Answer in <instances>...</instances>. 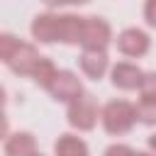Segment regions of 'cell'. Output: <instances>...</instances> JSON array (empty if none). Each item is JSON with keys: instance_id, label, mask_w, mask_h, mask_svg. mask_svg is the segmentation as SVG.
Returning <instances> with one entry per match:
<instances>
[{"instance_id": "obj_1", "label": "cell", "mask_w": 156, "mask_h": 156, "mask_svg": "<svg viewBox=\"0 0 156 156\" xmlns=\"http://www.w3.org/2000/svg\"><path fill=\"white\" fill-rule=\"evenodd\" d=\"M136 105L124 98H112L102 105L100 127L110 136H127L136 127Z\"/></svg>"}, {"instance_id": "obj_2", "label": "cell", "mask_w": 156, "mask_h": 156, "mask_svg": "<svg viewBox=\"0 0 156 156\" xmlns=\"http://www.w3.org/2000/svg\"><path fill=\"white\" fill-rule=\"evenodd\" d=\"M29 34H32L34 44H41V46L63 44V39H66V12H58V10L37 12L29 22Z\"/></svg>"}, {"instance_id": "obj_3", "label": "cell", "mask_w": 156, "mask_h": 156, "mask_svg": "<svg viewBox=\"0 0 156 156\" xmlns=\"http://www.w3.org/2000/svg\"><path fill=\"white\" fill-rule=\"evenodd\" d=\"M100 115H102V105L93 93H83L76 102L66 105V122L78 134L93 132L100 124Z\"/></svg>"}, {"instance_id": "obj_4", "label": "cell", "mask_w": 156, "mask_h": 156, "mask_svg": "<svg viewBox=\"0 0 156 156\" xmlns=\"http://www.w3.org/2000/svg\"><path fill=\"white\" fill-rule=\"evenodd\" d=\"M115 44L112 24L102 15H85L83 34H80V51H107Z\"/></svg>"}, {"instance_id": "obj_5", "label": "cell", "mask_w": 156, "mask_h": 156, "mask_svg": "<svg viewBox=\"0 0 156 156\" xmlns=\"http://www.w3.org/2000/svg\"><path fill=\"white\" fill-rule=\"evenodd\" d=\"M46 93L51 95L54 102L71 105V102H76V100H78L83 93H88V90H85V85H83V78H80L76 71H71V68H58V73H56V78L51 80V85H49Z\"/></svg>"}, {"instance_id": "obj_6", "label": "cell", "mask_w": 156, "mask_h": 156, "mask_svg": "<svg viewBox=\"0 0 156 156\" xmlns=\"http://www.w3.org/2000/svg\"><path fill=\"white\" fill-rule=\"evenodd\" d=\"M115 46L124 58H144L151 51V34L141 27H124L117 32Z\"/></svg>"}, {"instance_id": "obj_7", "label": "cell", "mask_w": 156, "mask_h": 156, "mask_svg": "<svg viewBox=\"0 0 156 156\" xmlns=\"http://www.w3.org/2000/svg\"><path fill=\"white\" fill-rule=\"evenodd\" d=\"M144 76H146V71L136 61H117V63H112L107 78H110V85L122 93H134V90L139 93Z\"/></svg>"}, {"instance_id": "obj_8", "label": "cell", "mask_w": 156, "mask_h": 156, "mask_svg": "<svg viewBox=\"0 0 156 156\" xmlns=\"http://www.w3.org/2000/svg\"><path fill=\"white\" fill-rule=\"evenodd\" d=\"M39 58H41V54H39L37 44L22 39V41L17 44V49L10 54V58L5 61V66H7L10 73H15V76H20V78H32L34 66L39 63Z\"/></svg>"}, {"instance_id": "obj_9", "label": "cell", "mask_w": 156, "mask_h": 156, "mask_svg": "<svg viewBox=\"0 0 156 156\" xmlns=\"http://www.w3.org/2000/svg\"><path fill=\"white\" fill-rule=\"evenodd\" d=\"M112 61L107 56V51H80L78 54V71L83 78L100 83L102 78L110 76Z\"/></svg>"}, {"instance_id": "obj_10", "label": "cell", "mask_w": 156, "mask_h": 156, "mask_svg": "<svg viewBox=\"0 0 156 156\" xmlns=\"http://www.w3.org/2000/svg\"><path fill=\"white\" fill-rule=\"evenodd\" d=\"M2 154L5 156H39L37 136L27 129H17L2 136Z\"/></svg>"}, {"instance_id": "obj_11", "label": "cell", "mask_w": 156, "mask_h": 156, "mask_svg": "<svg viewBox=\"0 0 156 156\" xmlns=\"http://www.w3.org/2000/svg\"><path fill=\"white\" fill-rule=\"evenodd\" d=\"M54 156H90V146L78 132H63L54 141Z\"/></svg>"}, {"instance_id": "obj_12", "label": "cell", "mask_w": 156, "mask_h": 156, "mask_svg": "<svg viewBox=\"0 0 156 156\" xmlns=\"http://www.w3.org/2000/svg\"><path fill=\"white\" fill-rule=\"evenodd\" d=\"M56 73H58V68H56L54 58H49V56H41V58H39V63L34 66L32 83H34L37 88H41V90H49V85H51V80L56 78Z\"/></svg>"}, {"instance_id": "obj_13", "label": "cell", "mask_w": 156, "mask_h": 156, "mask_svg": "<svg viewBox=\"0 0 156 156\" xmlns=\"http://www.w3.org/2000/svg\"><path fill=\"white\" fill-rule=\"evenodd\" d=\"M134 105H136V122L144 127H156V100L139 98Z\"/></svg>"}, {"instance_id": "obj_14", "label": "cell", "mask_w": 156, "mask_h": 156, "mask_svg": "<svg viewBox=\"0 0 156 156\" xmlns=\"http://www.w3.org/2000/svg\"><path fill=\"white\" fill-rule=\"evenodd\" d=\"M20 41H22V39H20L17 34H12V32H2V34H0V61H2V63L10 58V54L17 49Z\"/></svg>"}, {"instance_id": "obj_15", "label": "cell", "mask_w": 156, "mask_h": 156, "mask_svg": "<svg viewBox=\"0 0 156 156\" xmlns=\"http://www.w3.org/2000/svg\"><path fill=\"white\" fill-rule=\"evenodd\" d=\"M102 156H136V149L129 146L127 141H112L110 146H105Z\"/></svg>"}, {"instance_id": "obj_16", "label": "cell", "mask_w": 156, "mask_h": 156, "mask_svg": "<svg viewBox=\"0 0 156 156\" xmlns=\"http://www.w3.org/2000/svg\"><path fill=\"white\" fill-rule=\"evenodd\" d=\"M139 98L156 100V71H146L144 83H141V90H139Z\"/></svg>"}, {"instance_id": "obj_17", "label": "cell", "mask_w": 156, "mask_h": 156, "mask_svg": "<svg viewBox=\"0 0 156 156\" xmlns=\"http://www.w3.org/2000/svg\"><path fill=\"white\" fill-rule=\"evenodd\" d=\"M141 17H144V22H146L149 29H156V0H144Z\"/></svg>"}, {"instance_id": "obj_18", "label": "cell", "mask_w": 156, "mask_h": 156, "mask_svg": "<svg viewBox=\"0 0 156 156\" xmlns=\"http://www.w3.org/2000/svg\"><path fill=\"white\" fill-rule=\"evenodd\" d=\"M41 2L46 5V10H58V7L71 5V0H41Z\"/></svg>"}, {"instance_id": "obj_19", "label": "cell", "mask_w": 156, "mask_h": 156, "mask_svg": "<svg viewBox=\"0 0 156 156\" xmlns=\"http://www.w3.org/2000/svg\"><path fill=\"white\" fill-rule=\"evenodd\" d=\"M146 149H149L151 154H156V132L149 134V139H146Z\"/></svg>"}, {"instance_id": "obj_20", "label": "cell", "mask_w": 156, "mask_h": 156, "mask_svg": "<svg viewBox=\"0 0 156 156\" xmlns=\"http://www.w3.org/2000/svg\"><path fill=\"white\" fill-rule=\"evenodd\" d=\"M88 2H90V0H71L73 7H83V5H88Z\"/></svg>"}, {"instance_id": "obj_21", "label": "cell", "mask_w": 156, "mask_h": 156, "mask_svg": "<svg viewBox=\"0 0 156 156\" xmlns=\"http://www.w3.org/2000/svg\"><path fill=\"white\" fill-rule=\"evenodd\" d=\"M136 156H156V154H151V151L146 149V151H136Z\"/></svg>"}, {"instance_id": "obj_22", "label": "cell", "mask_w": 156, "mask_h": 156, "mask_svg": "<svg viewBox=\"0 0 156 156\" xmlns=\"http://www.w3.org/2000/svg\"><path fill=\"white\" fill-rule=\"evenodd\" d=\"M39 156H44V154H39Z\"/></svg>"}]
</instances>
